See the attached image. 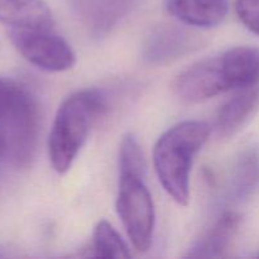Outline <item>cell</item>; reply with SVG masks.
Here are the masks:
<instances>
[{
	"label": "cell",
	"mask_w": 259,
	"mask_h": 259,
	"mask_svg": "<svg viewBox=\"0 0 259 259\" xmlns=\"http://www.w3.org/2000/svg\"><path fill=\"white\" fill-rule=\"evenodd\" d=\"M39 108L18 81L0 77V164L15 169L32 166L39 138Z\"/></svg>",
	"instance_id": "obj_1"
},
{
	"label": "cell",
	"mask_w": 259,
	"mask_h": 259,
	"mask_svg": "<svg viewBox=\"0 0 259 259\" xmlns=\"http://www.w3.org/2000/svg\"><path fill=\"white\" fill-rule=\"evenodd\" d=\"M210 136L209 124L185 120L164 132L153 149V166L159 184L174 201H190V176L195 156Z\"/></svg>",
	"instance_id": "obj_2"
},
{
	"label": "cell",
	"mask_w": 259,
	"mask_h": 259,
	"mask_svg": "<svg viewBox=\"0 0 259 259\" xmlns=\"http://www.w3.org/2000/svg\"><path fill=\"white\" fill-rule=\"evenodd\" d=\"M105 110V96L95 89L73 93L62 101L48 138L51 164L57 174L70 171L90 136L91 128Z\"/></svg>",
	"instance_id": "obj_3"
},
{
	"label": "cell",
	"mask_w": 259,
	"mask_h": 259,
	"mask_svg": "<svg viewBox=\"0 0 259 259\" xmlns=\"http://www.w3.org/2000/svg\"><path fill=\"white\" fill-rule=\"evenodd\" d=\"M144 177L146 175L120 172L116 196V211L132 244L139 252L151 248L156 225L153 199Z\"/></svg>",
	"instance_id": "obj_4"
},
{
	"label": "cell",
	"mask_w": 259,
	"mask_h": 259,
	"mask_svg": "<svg viewBox=\"0 0 259 259\" xmlns=\"http://www.w3.org/2000/svg\"><path fill=\"white\" fill-rule=\"evenodd\" d=\"M8 37L15 50L40 70L63 72L75 66L76 55L72 47L53 29L10 28Z\"/></svg>",
	"instance_id": "obj_5"
},
{
	"label": "cell",
	"mask_w": 259,
	"mask_h": 259,
	"mask_svg": "<svg viewBox=\"0 0 259 259\" xmlns=\"http://www.w3.org/2000/svg\"><path fill=\"white\" fill-rule=\"evenodd\" d=\"M175 95L185 104H200L229 91L220 57L199 61L182 71L172 83Z\"/></svg>",
	"instance_id": "obj_6"
},
{
	"label": "cell",
	"mask_w": 259,
	"mask_h": 259,
	"mask_svg": "<svg viewBox=\"0 0 259 259\" xmlns=\"http://www.w3.org/2000/svg\"><path fill=\"white\" fill-rule=\"evenodd\" d=\"M195 38L190 32L177 25L163 24L154 28L143 45V58L151 65H163L189 52Z\"/></svg>",
	"instance_id": "obj_7"
},
{
	"label": "cell",
	"mask_w": 259,
	"mask_h": 259,
	"mask_svg": "<svg viewBox=\"0 0 259 259\" xmlns=\"http://www.w3.org/2000/svg\"><path fill=\"white\" fill-rule=\"evenodd\" d=\"M228 89L242 90L259 83V48L234 47L219 56Z\"/></svg>",
	"instance_id": "obj_8"
},
{
	"label": "cell",
	"mask_w": 259,
	"mask_h": 259,
	"mask_svg": "<svg viewBox=\"0 0 259 259\" xmlns=\"http://www.w3.org/2000/svg\"><path fill=\"white\" fill-rule=\"evenodd\" d=\"M242 217L238 212L227 211L218 219L211 229L189 249L186 258H223L233 244L239 230Z\"/></svg>",
	"instance_id": "obj_9"
},
{
	"label": "cell",
	"mask_w": 259,
	"mask_h": 259,
	"mask_svg": "<svg viewBox=\"0 0 259 259\" xmlns=\"http://www.w3.org/2000/svg\"><path fill=\"white\" fill-rule=\"evenodd\" d=\"M259 108V83L237 90L220 108L217 116V133L220 138H230L240 131Z\"/></svg>",
	"instance_id": "obj_10"
},
{
	"label": "cell",
	"mask_w": 259,
	"mask_h": 259,
	"mask_svg": "<svg viewBox=\"0 0 259 259\" xmlns=\"http://www.w3.org/2000/svg\"><path fill=\"white\" fill-rule=\"evenodd\" d=\"M167 12L190 27L212 28L225 19L228 0H168Z\"/></svg>",
	"instance_id": "obj_11"
},
{
	"label": "cell",
	"mask_w": 259,
	"mask_h": 259,
	"mask_svg": "<svg viewBox=\"0 0 259 259\" xmlns=\"http://www.w3.org/2000/svg\"><path fill=\"white\" fill-rule=\"evenodd\" d=\"M0 23L9 28L53 29L55 19L43 0H0Z\"/></svg>",
	"instance_id": "obj_12"
},
{
	"label": "cell",
	"mask_w": 259,
	"mask_h": 259,
	"mask_svg": "<svg viewBox=\"0 0 259 259\" xmlns=\"http://www.w3.org/2000/svg\"><path fill=\"white\" fill-rule=\"evenodd\" d=\"M132 0H85L83 18L91 34L100 37L110 32L129 12Z\"/></svg>",
	"instance_id": "obj_13"
},
{
	"label": "cell",
	"mask_w": 259,
	"mask_h": 259,
	"mask_svg": "<svg viewBox=\"0 0 259 259\" xmlns=\"http://www.w3.org/2000/svg\"><path fill=\"white\" fill-rule=\"evenodd\" d=\"M91 249L94 257L99 258H129L131 250L123 238L110 223L101 220L96 224L93 233Z\"/></svg>",
	"instance_id": "obj_14"
},
{
	"label": "cell",
	"mask_w": 259,
	"mask_h": 259,
	"mask_svg": "<svg viewBox=\"0 0 259 259\" xmlns=\"http://www.w3.org/2000/svg\"><path fill=\"white\" fill-rule=\"evenodd\" d=\"M233 194L237 199L248 197L259 184V154L249 151L240 158L233 177Z\"/></svg>",
	"instance_id": "obj_15"
},
{
	"label": "cell",
	"mask_w": 259,
	"mask_h": 259,
	"mask_svg": "<svg viewBox=\"0 0 259 259\" xmlns=\"http://www.w3.org/2000/svg\"><path fill=\"white\" fill-rule=\"evenodd\" d=\"M146 159L138 139L133 134H125L119 147V171L146 175Z\"/></svg>",
	"instance_id": "obj_16"
},
{
	"label": "cell",
	"mask_w": 259,
	"mask_h": 259,
	"mask_svg": "<svg viewBox=\"0 0 259 259\" xmlns=\"http://www.w3.org/2000/svg\"><path fill=\"white\" fill-rule=\"evenodd\" d=\"M235 10L245 28L259 35V0H238Z\"/></svg>",
	"instance_id": "obj_17"
},
{
	"label": "cell",
	"mask_w": 259,
	"mask_h": 259,
	"mask_svg": "<svg viewBox=\"0 0 259 259\" xmlns=\"http://www.w3.org/2000/svg\"><path fill=\"white\" fill-rule=\"evenodd\" d=\"M257 257H259V253H258V254H257Z\"/></svg>",
	"instance_id": "obj_18"
},
{
	"label": "cell",
	"mask_w": 259,
	"mask_h": 259,
	"mask_svg": "<svg viewBox=\"0 0 259 259\" xmlns=\"http://www.w3.org/2000/svg\"><path fill=\"white\" fill-rule=\"evenodd\" d=\"M0 167H2V164H0Z\"/></svg>",
	"instance_id": "obj_19"
}]
</instances>
